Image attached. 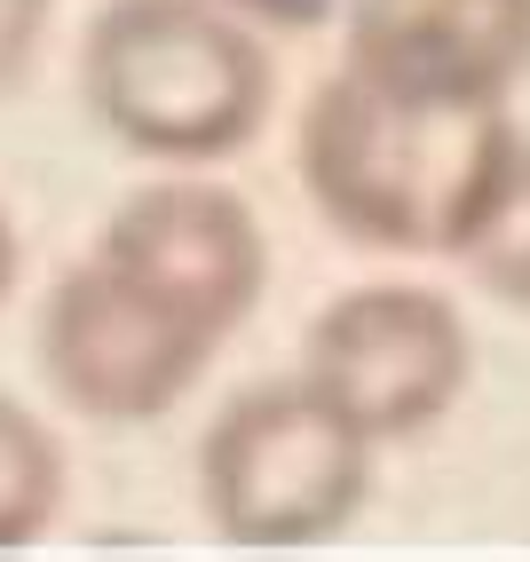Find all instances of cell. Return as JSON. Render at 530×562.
Instances as JSON below:
<instances>
[{
  "label": "cell",
  "mask_w": 530,
  "mask_h": 562,
  "mask_svg": "<svg viewBox=\"0 0 530 562\" xmlns=\"http://www.w3.org/2000/svg\"><path fill=\"white\" fill-rule=\"evenodd\" d=\"M214 349L222 341L206 325L120 278L103 254H80L41 302V372L64 396V412H80L95 428L167 420L206 381Z\"/></svg>",
  "instance_id": "cell-5"
},
{
  "label": "cell",
  "mask_w": 530,
  "mask_h": 562,
  "mask_svg": "<svg viewBox=\"0 0 530 562\" xmlns=\"http://www.w3.org/2000/svg\"><path fill=\"white\" fill-rule=\"evenodd\" d=\"M80 103L135 159L222 167L270 127L278 71L222 0H103L80 41Z\"/></svg>",
  "instance_id": "cell-2"
},
{
  "label": "cell",
  "mask_w": 530,
  "mask_h": 562,
  "mask_svg": "<svg viewBox=\"0 0 530 562\" xmlns=\"http://www.w3.org/2000/svg\"><path fill=\"white\" fill-rule=\"evenodd\" d=\"M372 443L301 381H253L199 436V507L214 539L293 554L357 522L372 492Z\"/></svg>",
  "instance_id": "cell-3"
},
{
  "label": "cell",
  "mask_w": 530,
  "mask_h": 562,
  "mask_svg": "<svg viewBox=\"0 0 530 562\" xmlns=\"http://www.w3.org/2000/svg\"><path fill=\"white\" fill-rule=\"evenodd\" d=\"M451 261H460V270L490 293V302L530 310V135H515L499 191L483 199L475 231L460 238V254H451Z\"/></svg>",
  "instance_id": "cell-9"
},
{
  "label": "cell",
  "mask_w": 530,
  "mask_h": 562,
  "mask_svg": "<svg viewBox=\"0 0 530 562\" xmlns=\"http://www.w3.org/2000/svg\"><path fill=\"white\" fill-rule=\"evenodd\" d=\"M222 9L261 16V24H317V16H332V9H349V0H222Z\"/></svg>",
  "instance_id": "cell-11"
},
{
  "label": "cell",
  "mask_w": 530,
  "mask_h": 562,
  "mask_svg": "<svg viewBox=\"0 0 530 562\" xmlns=\"http://www.w3.org/2000/svg\"><path fill=\"white\" fill-rule=\"evenodd\" d=\"M88 254H103L120 278H135L167 310L206 325L214 341H230L261 310V285H270L261 214L214 175H159L143 191H127Z\"/></svg>",
  "instance_id": "cell-6"
},
{
  "label": "cell",
  "mask_w": 530,
  "mask_h": 562,
  "mask_svg": "<svg viewBox=\"0 0 530 562\" xmlns=\"http://www.w3.org/2000/svg\"><path fill=\"white\" fill-rule=\"evenodd\" d=\"M475 333L460 302L436 285H357L332 293L301 333V381H309L372 452L428 436L467 396Z\"/></svg>",
  "instance_id": "cell-4"
},
{
  "label": "cell",
  "mask_w": 530,
  "mask_h": 562,
  "mask_svg": "<svg viewBox=\"0 0 530 562\" xmlns=\"http://www.w3.org/2000/svg\"><path fill=\"white\" fill-rule=\"evenodd\" d=\"M515 111L436 95L340 56L293 120V167L309 206L364 254H460L515 151Z\"/></svg>",
  "instance_id": "cell-1"
},
{
  "label": "cell",
  "mask_w": 530,
  "mask_h": 562,
  "mask_svg": "<svg viewBox=\"0 0 530 562\" xmlns=\"http://www.w3.org/2000/svg\"><path fill=\"white\" fill-rule=\"evenodd\" d=\"M56 0H0V88L24 80V64L41 56V32H48Z\"/></svg>",
  "instance_id": "cell-10"
},
{
  "label": "cell",
  "mask_w": 530,
  "mask_h": 562,
  "mask_svg": "<svg viewBox=\"0 0 530 562\" xmlns=\"http://www.w3.org/2000/svg\"><path fill=\"white\" fill-rule=\"evenodd\" d=\"M349 64L507 103L530 80V0H349Z\"/></svg>",
  "instance_id": "cell-7"
},
{
  "label": "cell",
  "mask_w": 530,
  "mask_h": 562,
  "mask_svg": "<svg viewBox=\"0 0 530 562\" xmlns=\"http://www.w3.org/2000/svg\"><path fill=\"white\" fill-rule=\"evenodd\" d=\"M16 278H24V238H16V222H9V206H0V310L16 302Z\"/></svg>",
  "instance_id": "cell-12"
},
{
  "label": "cell",
  "mask_w": 530,
  "mask_h": 562,
  "mask_svg": "<svg viewBox=\"0 0 530 562\" xmlns=\"http://www.w3.org/2000/svg\"><path fill=\"white\" fill-rule=\"evenodd\" d=\"M64 515V443L41 412L0 396V554L48 539Z\"/></svg>",
  "instance_id": "cell-8"
}]
</instances>
